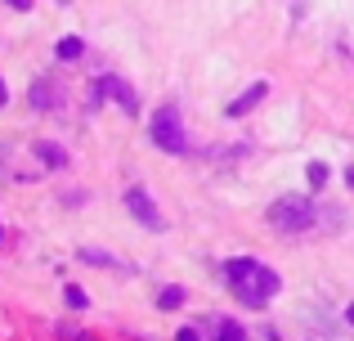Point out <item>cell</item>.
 I'll list each match as a JSON object with an SVG mask.
<instances>
[{"mask_svg":"<svg viewBox=\"0 0 354 341\" xmlns=\"http://www.w3.org/2000/svg\"><path fill=\"white\" fill-rule=\"evenodd\" d=\"M225 279H229V288L238 292V301H247V306H265V301L283 288V279H278L274 270H265L260 261H251V256L247 261H229Z\"/></svg>","mask_w":354,"mask_h":341,"instance_id":"6da1fadb","label":"cell"},{"mask_svg":"<svg viewBox=\"0 0 354 341\" xmlns=\"http://www.w3.org/2000/svg\"><path fill=\"white\" fill-rule=\"evenodd\" d=\"M314 220H319V211H314V202L301 198V193H283V198L269 207V225L283 229V234H301V229H310Z\"/></svg>","mask_w":354,"mask_h":341,"instance_id":"7a4b0ae2","label":"cell"},{"mask_svg":"<svg viewBox=\"0 0 354 341\" xmlns=\"http://www.w3.org/2000/svg\"><path fill=\"white\" fill-rule=\"evenodd\" d=\"M148 131H153V144L162 153H189V135H184V122L175 108H157Z\"/></svg>","mask_w":354,"mask_h":341,"instance_id":"3957f363","label":"cell"},{"mask_svg":"<svg viewBox=\"0 0 354 341\" xmlns=\"http://www.w3.org/2000/svg\"><path fill=\"white\" fill-rule=\"evenodd\" d=\"M95 95H99V99H117V104L126 108L130 117H139V95H135V86H130L126 77H113V72H104V77L95 81Z\"/></svg>","mask_w":354,"mask_h":341,"instance_id":"277c9868","label":"cell"},{"mask_svg":"<svg viewBox=\"0 0 354 341\" xmlns=\"http://www.w3.org/2000/svg\"><path fill=\"white\" fill-rule=\"evenodd\" d=\"M126 207H130V216H135L144 229H153V234H162V229H166L162 211H157V202H153V198H148V189H144V184H135V189L126 193Z\"/></svg>","mask_w":354,"mask_h":341,"instance_id":"5b68a950","label":"cell"},{"mask_svg":"<svg viewBox=\"0 0 354 341\" xmlns=\"http://www.w3.org/2000/svg\"><path fill=\"white\" fill-rule=\"evenodd\" d=\"M265 95H269V86H265V81H256V86H251L247 95H238L234 104L225 108V113H229V117H247V108H256V104H260V99H265Z\"/></svg>","mask_w":354,"mask_h":341,"instance_id":"8992f818","label":"cell"},{"mask_svg":"<svg viewBox=\"0 0 354 341\" xmlns=\"http://www.w3.org/2000/svg\"><path fill=\"white\" fill-rule=\"evenodd\" d=\"M27 99H32V108H41V113H50V108H59V90H54L50 81H36V86L27 90Z\"/></svg>","mask_w":354,"mask_h":341,"instance_id":"52a82bcc","label":"cell"},{"mask_svg":"<svg viewBox=\"0 0 354 341\" xmlns=\"http://www.w3.org/2000/svg\"><path fill=\"white\" fill-rule=\"evenodd\" d=\"M54 54H59L63 63H68V59H81V54H86V41H81V36H63V41L54 45Z\"/></svg>","mask_w":354,"mask_h":341,"instance_id":"ba28073f","label":"cell"},{"mask_svg":"<svg viewBox=\"0 0 354 341\" xmlns=\"http://www.w3.org/2000/svg\"><path fill=\"white\" fill-rule=\"evenodd\" d=\"M36 158H41L45 167H68V153H63L59 144H36Z\"/></svg>","mask_w":354,"mask_h":341,"instance_id":"9c48e42d","label":"cell"},{"mask_svg":"<svg viewBox=\"0 0 354 341\" xmlns=\"http://www.w3.org/2000/svg\"><path fill=\"white\" fill-rule=\"evenodd\" d=\"M184 297H189L184 288H162V292H157V306H162V310H180Z\"/></svg>","mask_w":354,"mask_h":341,"instance_id":"30bf717a","label":"cell"},{"mask_svg":"<svg viewBox=\"0 0 354 341\" xmlns=\"http://www.w3.org/2000/svg\"><path fill=\"white\" fill-rule=\"evenodd\" d=\"M216 341H247V333H242L234 319H220V324H216Z\"/></svg>","mask_w":354,"mask_h":341,"instance_id":"8fae6325","label":"cell"},{"mask_svg":"<svg viewBox=\"0 0 354 341\" xmlns=\"http://www.w3.org/2000/svg\"><path fill=\"white\" fill-rule=\"evenodd\" d=\"M305 175H310V184H314V189H323V184H328V162H310V167H305Z\"/></svg>","mask_w":354,"mask_h":341,"instance_id":"7c38bea8","label":"cell"},{"mask_svg":"<svg viewBox=\"0 0 354 341\" xmlns=\"http://www.w3.org/2000/svg\"><path fill=\"white\" fill-rule=\"evenodd\" d=\"M63 297H68V306H72V310H86V306H90V297L77 288V283H68V288H63Z\"/></svg>","mask_w":354,"mask_h":341,"instance_id":"4fadbf2b","label":"cell"},{"mask_svg":"<svg viewBox=\"0 0 354 341\" xmlns=\"http://www.w3.org/2000/svg\"><path fill=\"white\" fill-rule=\"evenodd\" d=\"M81 261H90V265H117L108 252H99V247H81Z\"/></svg>","mask_w":354,"mask_h":341,"instance_id":"5bb4252c","label":"cell"},{"mask_svg":"<svg viewBox=\"0 0 354 341\" xmlns=\"http://www.w3.org/2000/svg\"><path fill=\"white\" fill-rule=\"evenodd\" d=\"M59 341H95V337H86V333H77V328H59Z\"/></svg>","mask_w":354,"mask_h":341,"instance_id":"9a60e30c","label":"cell"},{"mask_svg":"<svg viewBox=\"0 0 354 341\" xmlns=\"http://www.w3.org/2000/svg\"><path fill=\"white\" fill-rule=\"evenodd\" d=\"M5 5H9V9H23V14H27V9H32V0H5Z\"/></svg>","mask_w":354,"mask_h":341,"instance_id":"2e32d148","label":"cell"},{"mask_svg":"<svg viewBox=\"0 0 354 341\" xmlns=\"http://www.w3.org/2000/svg\"><path fill=\"white\" fill-rule=\"evenodd\" d=\"M180 341H202V337L193 333V328H184V333H180Z\"/></svg>","mask_w":354,"mask_h":341,"instance_id":"e0dca14e","label":"cell"},{"mask_svg":"<svg viewBox=\"0 0 354 341\" xmlns=\"http://www.w3.org/2000/svg\"><path fill=\"white\" fill-rule=\"evenodd\" d=\"M0 104H9V86H5V81H0Z\"/></svg>","mask_w":354,"mask_h":341,"instance_id":"ac0fdd59","label":"cell"},{"mask_svg":"<svg viewBox=\"0 0 354 341\" xmlns=\"http://www.w3.org/2000/svg\"><path fill=\"white\" fill-rule=\"evenodd\" d=\"M346 184H350V189H354V167H350V171H346Z\"/></svg>","mask_w":354,"mask_h":341,"instance_id":"d6986e66","label":"cell"},{"mask_svg":"<svg viewBox=\"0 0 354 341\" xmlns=\"http://www.w3.org/2000/svg\"><path fill=\"white\" fill-rule=\"evenodd\" d=\"M346 319H350V324H354V306H350V310H346Z\"/></svg>","mask_w":354,"mask_h":341,"instance_id":"ffe728a7","label":"cell"}]
</instances>
